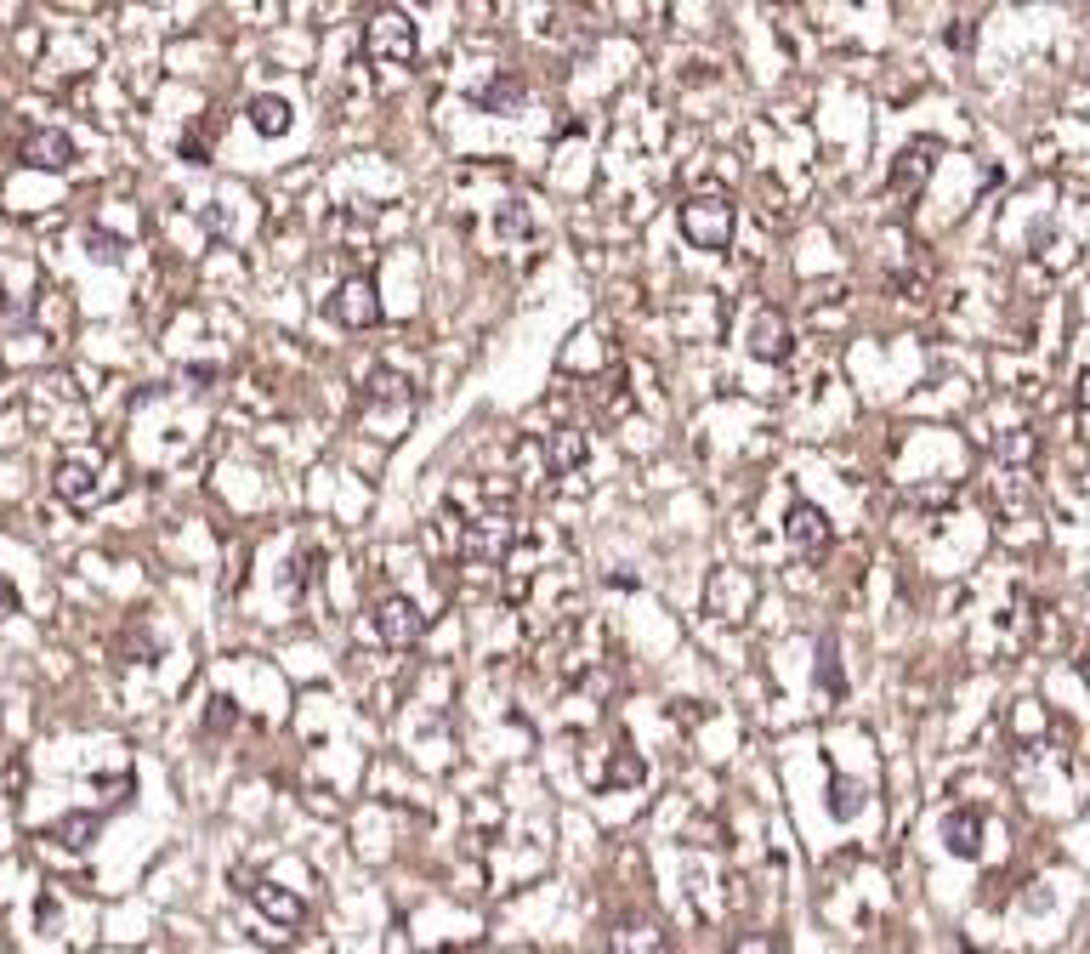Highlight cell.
<instances>
[{
  "instance_id": "1",
  "label": "cell",
  "mask_w": 1090,
  "mask_h": 954,
  "mask_svg": "<svg viewBox=\"0 0 1090 954\" xmlns=\"http://www.w3.org/2000/svg\"><path fill=\"white\" fill-rule=\"evenodd\" d=\"M415 404H421V398H415V387H409V375L375 370L370 381H364V392H358V426H364L370 438L392 443L409 421H415Z\"/></svg>"
},
{
  "instance_id": "2",
  "label": "cell",
  "mask_w": 1090,
  "mask_h": 954,
  "mask_svg": "<svg viewBox=\"0 0 1090 954\" xmlns=\"http://www.w3.org/2000/svg\"><path fill=\"white\" fill-rule=\"evenodd\" d=\"M682 239L693 250H727V239H733V199L727 194H693L682 205Z\"/></svg>"
},
{
  "instance_id": "3",
  "label": "cell",
  "mask_w": 1090,
  "mask_h": 954,
  "mask_svg": "<svg viewBox=\"0 0 1090 954\" xmlns=\"http://www.w3.org/2000/svg\"><path fill=\"white\" fill-rule=\"evenodd\" d=\"M364 52H370L375 63H415V52H421L415 23H409L404 12H375L370 29H364Z\"/></svg>"
},
{
  "instance_id": "4",
  "label": "cell",
  "mask_w": 1090,
  "mask_h": 954,
  "mask_svg": "<svg viewBox=\"0 0 1090 954\" xmlns=\"http://www.w3.org/2000/svg\"><path fill=\"white\" fill-rule=\"evenodd\" d=\"M704 602H710V614L716 619H744L756 608V574H744V568H716L710 585H704Z\"/></svg>"
},
{
  "instance_id": "5",
  "label": "cell",
  "mask_w": 1090,
  "mask_h": 954,
  "mask_svg": "<svg viewBox=\"0 0 1090 954\" xmlns=\"http://www.w3.org/2000/svg\"><path fill=\"white\" fill-rule=\"evenodd\" d=\"M330 318L335 324H347V330H370V324H381V296H375V279H347L341 290L330 296Z\"/></svg>"
},
{
  "instance_id": "6",
  "label": "cell",
  "mask_w": 1090,
  "mask_h": 954,
  "mask_svg": "<svg viewBox=\"0 0 1090 954\" xmlns=\"http://www.w3.org/2000/svg\"><path fill=\"white\" fill-rule=\"evenodd\" d=\"M932 171H937V142H926V137H915V142H903L897 148V159H892V194H920L926 182H932Z\"/></svg>"
},
{
  "instance_id": "7",
  "label": "cell",
  "mask_w": 1090,
  "mask_h": 954,
  "mask_svg": "<svg viewBox=\"0 0 1090 954\" xmlns=\"http://www.w3.org/2000/svg\"><path fill=\"white\" fill-rule=\"evenodd\" d=\"M52 489L63 500H69L74 512H91V506H97V500H103V472H97V466H91V460H80V455H69L63 460V466H57V477H52Z\"/></svg>"
},
{
  "instance_id": "8",
  "label": "cell",
  "mask_w": 1090,
  "mask_h": 954,
  "mask_svg": "<svg viewBox=\"0 0 1090 954\" xmlns=\"http://www.w3.org/2000/svg\"><path fill=\"white\" fill-rule=\"evenodd\" d=\"M370 625H375V636H381L387 648H409V642H415V636L426 631L421 608H415L409 597H387L381 608H375V619H370Z\"/></svg>"
},
{
  "instance_id": "9",
  "label": "cell",
  "mask_w": 1090,
  "mask_h": 954,
  "mask_svg": "<svg viewBox=\"0 0 1090 954\" xmlns=\"http://www.w3.org/2000/svg\"><path fill=\"white\" fill-rule=\"evenodd\" d=\"M540 460H545V472H551V477L580 472L585 460H591V438H585L580 426H557V432H545Z\"/></svg>"
},
{
  "instance_id": "10",
  "label": "cell",
  "mask_w": 1090,
  "mask_h": 954,
  "mask_svg": "<svg viewBox=\"0 0 1090 954\" xmlns=\"http://www.w3.org/2000/svg\"><path fill=\"white\" fill-rule=\"evenodd\" d=\"M239 881H245V898L256 903V909H262L279 932H284V926H301L307 903H301L296 892H284V886H273V881H256V875H239Z\"/></svg>"
},
{
  "instance_id": "11",
  "label": "cell",
  "mask_w": 1090,
  "mask_h": 954,
  "mask_svg": "<svg viewBox=\"0 0 1090 954\" xmlns=\"http://www.w3.org/2000/svg\"><path fill=\"white\" fill-rule=\"evenodd\" d=\"M784 534H790V546L801 551V557H818V551H829V540H835L829 517L818 512L812 500H795V506H790V523H784Z\"/></svg>"
},
{
  "instance_id": "12",
  "label": "cell",
  "mask_w": 1090,
  "mask_h": 954,
  "mask_svg": "<svg viewBox=\"0 0 1090 954\" xmlns=\"http://www.w3.org/2000/svg\"><path fill=\"white\" fill-rule=\"evenodd\" d=\"M790 347H795V336H790V318L784 313H756V324H750V353L761 358V364H784L790 358Z\"/></svg>"
},
{
  "instance_id": "13",
  "label": "cell",
  "mask_w": 1090,
  "mask_h": 954,
  "mask_svg": "<svg viewBox=\"0 0 1090 954\" xmlns=\"http://www.w3.org/2000/svg\"><path fill=\"white\" fill-rule=\"evenodd\" d=\"M23 165H35V171H69L74 165V137L69 131H35V137L23 142Z\"/></svg>"
},
{
  "instance_id": "14",
  "label": "cell",
  "mask_w": 1090,
  "mask_h": 954,
  "mask_svg": "<svg viewBox=\"0 0 1090 954\" xmlns=\"http://www.w3.org/2000/svg\"><path fill=\"white\" fill-rule=\"evenodd\" d=\"M983 835H988V813H977V807H954V813L943 818V841H949V852H960V858H977V852H983Z\"/></svg>"
},
{
  "instance_id": "15",
  "label": "cell",
  "mask_w": 1090,
  "mask_h": 954,
  "mask_svg": "<svg viewBox=\"0 0 1090 954\" xmlns=\"http://www.w3.org/2000/svg\"><path fill=\"white\" fill-rule=\"evenodd\" d=\"M489 228H494V239H500V250H506V245H528V239H534V211H528L523 199H500L494 216H489Z\"/></svg>"
},
{
  "instance_id": "16",
  "label": "cell",
  "mask_w": 1090,
  "mask_h": 954,
  "mask_svg": "<svg viewBox=\"0 0 1090 954\" xmlns=\"http://www.w3.org/2000/svg\"><path fill=\"white\" fill-rule=\"evenodd\" d=\"M614 954H670L665 932L653 920H619L614 926Z\"/></svg>"
},
{
  "instance_id": "17",
  "label": "cell",
  "mask_w": 1090,
  "mask_h": 954,
  "mask_svg": "<svg viewBox=\"0 0 1090 954\" xmlns=\"http://www.w3.org/2000/svg\"><path fill=\"white\" fill-rule=\"evenodd\" d=\"M477 103H483V114H517L528 103V80L523 74H494L489 86L477 91Z\"/></svg>"
},
{
  "instance_id": "18",
  "label": "cell",
  "mask_w": 1090,
  "mask_h": 954,
  "mask_svg": "<svg viewBox=\"0 0 1090 954\" xmlns=\"http://www.w3.org/2000/svg\"><path fill=\"white\" fill-rule=\"evenodd\" d=\"M245 114H250V125H256L262 137H284V131H290V103H284V97H256Z\"/></svg>"
},
{
  "instance_id": "19",
  "label": "cell",
  "mask_w": 1090,
  "mask_h": 954,
  "mask_svg": "<svg viewBox=\"0 0 1090 954\" xmlns=\"http://www.w3.org/2000/svg\"><path fill=\"white\" fill-rule=\"evenodd\" d=\"M642 778H648V767H642V756H625V750H614V767H608V773L597 778L602 790H631V784H642Z\"/></svg>"
},
{
  "instance_id": "20",
  "label": "cell",
  "mask_w": 1090,
  "mask_h": 954,
  "mask_svg": "<svg viewBox=\"0 0 1090 954\" xmlns=\"http://www.w3.org/2000/svg\"><path fill=\"white\" fill-rule=\"evenodd\" d=\"M994 449H1000V460H1017V466H1022V460H1028V455L1039 449V438L1028 432V426H1017V432H1005V438H994Z\"/></svg>"
},
{
  "instance_id": "21",
  "label": "cell",
  "mask_w": 1090,
  "mask_h": 954,
  "mask_svg": "<svg viewBox=\"0 0 1090 954\" xmlns=\"http://www.w3.org/2000/svg\"><path fill=\"white\" fill-rule=\"evenodd\" d=\"M91 830H97V824H91L86 813H80V818H63V824H57V835H63L69 847H86V841H91Z\"/></svg>"
},
{
  "instance_id": "22",
  "label": "cell",
  "mask_w": 1090,
  "mask_h": 954,
  "mask_svg": "<svg viewBox=\"0 0 1090 954\" xmlns=\"http://www.w3.org/2000/svg\"><path fill=\"white\" fill-rule=\"evenodd\" d=\"M943 46H949V52H966L971 46V18H954L949 29H943Z\"/></svg>"
},
{
  "instance_id": "23",
  "label": "cell",
  "mask_w": 1090,
  "mask_h": 954,
  "mask_svg": "<svg viewBox=\"0 0 1090 954\" xmlns=\"http://www.w3.org/2000/svg\"><path fill=\"white\" fill-rule=\"evenodd\" d=\"M739 954H773V949H767L761 937H750V943H739Z\"/></svg>"
}]
</instances>
